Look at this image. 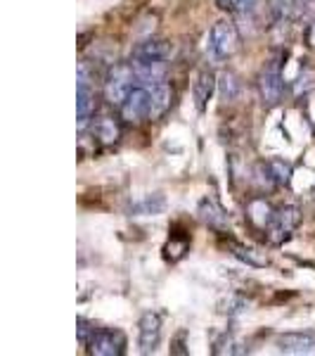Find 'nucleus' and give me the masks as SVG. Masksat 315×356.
Masks as SVG:
<instances>
[{
  "instance_id": "obj_1",
  "label": "nucleus",
  "mask_w": 315,
  "mask_h": 356,
  "mask_svg": "<svg viewBox=\"0 0 315 356\" xmlns=\"http://www.w3.org/2000/svg\"><path fill=\"white\" fill-rule=\"evenodd\" d=\"M206 45H209V53L214 55L216 60H228V57H232L239 50L237 26H235L230 19L216 22L209 31V41H206Z\"/></svg>"
},
{
  "instance_id": "obj_2",
  "label": "nucleus",
  "mask_w": 315,
  "mask_h": 356,
  "mask_svg": "<svg viewBox=\"0 0 315 356\" xmlns=\"http://www.w3.org/2000/svg\"><path fill=\"white\" fill-rule=\"evenodd\" d=\"M135 86H137V81H135V74H133L130 62L128 65H117L105 79V100L114 107H121L124 100L128 97V93L135 88Z\"/></svg>"
},
{
  "instance_id": "obj_3",
  "label": "nucleus",
  "mask_w": 315,
  "mask_h": 356,
  "mask_svg": "<svg viewBox=\"0 0 315 356\" xmlns=\"http://www.w3.org/2000/svg\"><path fill=\"white\" fill-rule=\"evenodd\" d=\"M259 93L266 107H275L284 95V79L280 60H271L259 74Z\"/></svg>"
},
{
  "instance_id": "obj_4",
  "label": "nucleus",
  "mask_w": 315,
  "mask_h": 356,
  "mask_svg": "<svg viewBox=\"0 0 315 356\" xmlns=\"http://www.w3.org/2000/svg\"><path fill=\"white\" fill-rule=\"evenodd\" d=\"M301 223V209L294 204H287V207H280L275 211V219L273 223L268 226V240L271 245H284L287 240L291 238V233L299 228Z\"/></svg>"
},
{
  "instance_id": "obj_5",
  "label": "nucleus",
  "mask_w": 315,
  "mask_h": 356,
  "mask_svg": "<svg viewBox=\"0 0 315 356\" xmlns=\"http://www.w3.org/2000/svg\"><path fill=\"white\" fill-rule=\"evenodd\" d=\"M162 314L159 312H145L137 323V347L142 354L157 352L159 342H162Z\"/></svg>"
},
{
  "instance_id": "obj_6",
  "label": "nucleus",
  "mask_w": 315,
  "mask_h": 356,
  "mask_svg": "<svg viewBox=\"0 0 315 356\" xmlns=\"http://www.w3.org/2000/svg\"><path fill=\"white\" fill-rule=\"evenodd\" d=\"M88 352L95 356H121L126 352V335L114 328H97L88 342Z\"/></svg>"
},
{
  "instance_id": "obj_7",
  "label": "nucleus",
  "mask_w": 315,
  "mask_h": 356,
  "mask_svg": "<svg viewBox=\"0 0 315 356\" xmlns=\"http://www.w3.org/2000/svg\"><path fill=\"white\" fill-rule=\"evenodd\" d=\"M121 119L126 124H140L150 117V90L145 86H135L124 100V105L119 107Z\"/></svg>"
},
{
  "instance_id": "obj_8",
  "label": "nucleus",
  "mask_w": 315,
  "mask_h": 356,
  "mask_svg": "<svg viewBox=\"0 0 315 356\" xmlns=\"http://www.w3.org/2000/svg\"><path fill=\"white\" fill-rule=\"evenodd\" d=\"M130 67H133L137 86H145V88L166 81V74H169L164 60H130Z\"/></svg>"
},
{
  "instance_id": "obj_9",
  "label": "nucleus",
  "mask_w": 315,
  "mask_h": 356,
  "mask_svg": "<svg viewBox=\"0 0 315 356\" xmlns=\"http://www.w3.org/2000/svg\"><path fill=\"white\" fill-rule=\"evenodd\" d=\"M278 349L291 356L315 354V332H284L278 337Z\"/></svg>"
},
{
  "instance_id": "obj_10",
  "label": "nucleus",
  "mask_w": 315,
  "mask_h": 356,
  "mask_svg": "<svg viewBox=\"0 0 315 356\" xmlns=\"http://www.w3.org/2000/svg\"><path fill=\"white\" fill-rule=\"evenodd\" d=\"M147 90H150V117H147V122H159V119L171 110L173 88H171L166 81H162L157 86H150Z\"/></svg>"
},
{
  "instance_id": "obj_11",
  "label": "nucleus",
  "mask_w": 315,
  "mask_h": 356,
  "mask_svg": "<svg viewBox=\"0 0 315 356\" xmlns=\"http://www.w3.org/2000/svg\"><path fill=\"white\" fill-rule=\"evenodd\" d=\"M171 53H173V48H171L169 41H164V38H147V41L137 43L133 48V55H130V60H169Z\"/></svg>"
},
{
  "instance_id": "obj_12",
  "label": "nucleus",
  "mask_w": 315,
  "mask_h": 356,
  "mask_svg": "<svg viewBox=\"0 0 315 356\" xmlns=\"http://www.w3.org/2000/svg\"><path fill=\"white\" fill-rule=\"evenodd\" d=\"M275 211L278 209H275L266 197H254V200H249V204H247V219L249 223H254L256 228H261V231H268V226H271L275 219Z\"/></svg>"
},
{
  "instance_id": "obj_13",
  "label": "nucleus",
  "mask_w": 315,
  "mask_h": 356,
  "mask_svg": "<svg viewBox=\"0 0 315 356\" xmlns=\"http://www.w3.org/2000/svg\"><path fill=\"white\" fill-rule=\"evenodd\" d=\"M93 136L102 145H114L121 138V124L112 114H102V117L93 119Z\"/></svg>"
},
{
  "instance_id": "obj_14",
  "label": "nucleus",
  "mask_w": 315,
  "mask_h": 356,
  "mask_svg": "<svg viewBox=\"0 0 315 356\" xmlns=\"http://www.w3.org/2000/svg\"><path fill=\"white\" fill-rule=\"evenodd\" d=\"M95 114V93L90 88V83H78L76 88V119H78V129H85L90 124Z\"/></svg>"
},
{
  "instance_id": "obj_15",
  "label": "nucleus",
  "mask_w": 315,
  "mask_h": 356,
  "mask_svg": "<svg viewBox=\"0 0 315 356\" xmlns=\"http://www.w3.org/2000/svg\"><path fill=\"white\" fill-rule=\"evenodd\" d=\"M214 88H216V76L211 69H202V72L197 74V81L192 86V93H194V105H197L199 112L206 110V102L211 100V95H214Z\"/></svg>"
},
{
  "instance_id": "obj_16",
  "label": "nucleus",
  "mask_w": 315,
  "mask_h": 356,
  "mask_svg": "<svg viewBox=\"0 0 315 356\" xmlns=\"http://www.w3.org/2000/svg\"><path fill=\"white\" fill-rule=\"evenodd\" d=\"M199 219H202L209 228H216V231H225L228 228V216L225 211L221 209L219 204L214 202V200H202V204H199Z\"/></svg>"
},
{
  "instance_id": "obj_17",
  "label": "nucleus",
  "mask_w": 315,
  "mask_h": 356,
  "mask_svg": "<svg viewBox=\"0 0 315 356\" xmlns=\"http://www.w3.org/2000/svg\"><path fill=\"white\" fill-rule=\"evenodd\" d=\"M230 252L237 259H242L244 264L249 266H268V257L263 252L254 250V247H247V245H239V243H230Z\"/></svg>"
},
{
  "instance_id": "obj_18",
  "label": "nucleus",
  "mask_w": 315,
  "mask_h": 356,
  "mask_svg": "<svg viewBox=\"0 0 315 356\" xmlns=\"http://www.w3.org/2000/svg\"><path fill=\"white\" fill-rule=\"evenodd\" d=\"M256 3H259V0H216L219 10H223V13H228V15L249 13V10L256 8Z\"/></svg>"
},
{
  "instance_id": "obj_19",
  "label": "nucleus",
  "mask_w": 315,
  "mask_h": 356,
  "mask_svg": "<svg viewBox=\"0 0 315 356\" xmlns=\"http://www.w3.org/2000/svg\"><path fill=\"white\" fill-rule=\"evenodd\" d=\"M266 166H268V171H271V176L275 178V183H284V186H287L291 178V164L282 162V159H271Z\"/></svg>"
},
{
  "instance_id": "obj_20",
  "label": "nucleus",
  "mask_w": 315,
  "mask_h": 356,
  "mask_svg": "<svg viewBox=\"0 0 315 356\" xmlns=\"http://www.w3.org/2000/svg\"><path fill=\"white\" fill-rule=\"evenodd\" d=\"M237 93H239V81H237V76L235 74H223L221 76V95H223V100H235L237 97Z\"/></svg>"
},
{
  "instance_id": "obj_21",
  "label": "nucleus",
  "mask_w": 315,
  "mask_h": 356,
  "mask_svg": "<svg viewBox=\"0 0 315 356\" xmlns=\"http://www.w3.org/2000/svg\"><path fill=\"white\" fill-rule=\"evenodd\" d=\"M76 325H78V340H81L83 347H88V342H90V337L95 335V325L90 323V321H85V318H78L76 321Z\"/></svg>"
}]
</instances>
